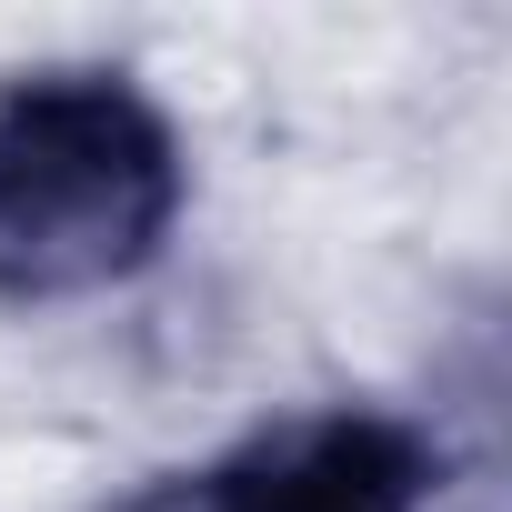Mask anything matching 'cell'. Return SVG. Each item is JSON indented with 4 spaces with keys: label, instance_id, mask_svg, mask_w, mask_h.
<instances>
[{
    "label": "cell",
    "instance_id": "cell-1",
    "mask_svg": "<svg viewBox=\"0 0 512 512\" xmlns=\"http://www.w3.org/2000/svg\"><path fill=\"white\" fill-rule=\"evenodd\" d=\"M191 161L171 111L121 71L0 81V302H91L161 262Z\"/></svg>",
    "mask_w": 512,
    "mask_h": 512
},
{
    "label": "cell",
    "instance_id": "cell-2",
    "mask_svg": "<svg viewBox=\"0 0 512 512\" xmlns=\"http://www.w3.org/2000/svg\"><path fill=\"white\" fill-rule=\"evenodd\" d=\"M442 482L432 442L392 412H302L231 462L141 492L131 512H422Z\"/></svg>",
    "mask_w": 512,
    "mask_h": 512
}]
</instances>
